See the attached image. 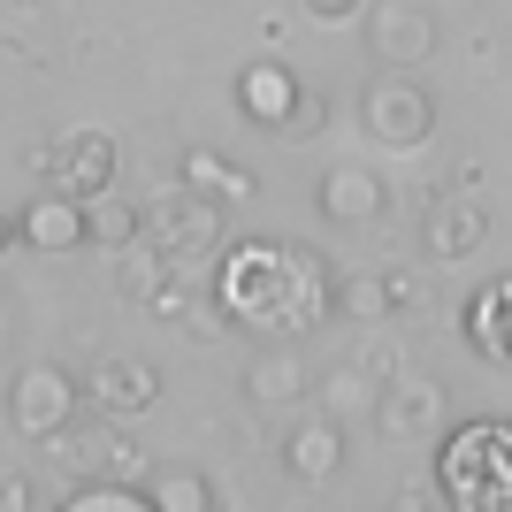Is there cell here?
Returning <instances> with one entry per match:
<instances>
[{"label":"cell","mask_w":512,"mask_h":512,"mask_svg":"<svg viewBox=\"0 0 512 512\" xmlns=\"http://www.w3.org/2000/svg\"><path fill=\"white\" fill-rule=\"evenodd\" d=\"M138 497H146L153 512H214V482L192 474V467H153Z\"/></svg>","instance_id":"cell-20"},{"label":"cell","mask_w":512,"mask_h":512,"mask_svg":"<svg viewBox=\"0 0 512 512\" xmlns=\"http://www.w3.org/2000/svg\"><path fill=\"white\" fill-rule=\"evenodd\" d=\"M321 214L329 222H375L383 214V176H367V161H337L321 176Z\"/></svg>","instance_id":"cell-17"},{"label":"cell","mask_w":512,"mask_h":512,"mask_svg":"<svg viewBox=\"0 0 512 512\" xmlns=\"http://www.w3.org/2000/svg\"><path fill=\"white\" fill-rule=\"evenodd\" d=\"M321 123H329V100H321L314 85H299V107H291V123H283V130H291V138H314Z\"/></svg>","instance_id":"cell-24"},{"label":"cell","mask_w":512,"mask_h":512,"mask_svg":"<svg viewBox=\"0 0 512 512\" xmlns=\"http://www.w3.org/2000/svg\"><path fill=\"white\" fill-rule=\"evenodd\" d=\"M115 260H123V268H115V291H130V299H153V291L169 283V253H161L153 237H146V245L130 237V245H123Z\"/></svg>","instance_id":"cell-22"},{"label":"cell","mask_w":512,"mask_h":512,"mask_svg":"<svg viewBox=\"0 0 512 512\" xmlns=\"http://www.w3.org/2000/svg\"><path fill=\"white\" fill-rule=\"evenodd\" d=\"M291 107H299V77H291L283 62H245L237 69V115H245V123L283 130Z\"/></svg>","instance_id":"cell-14"},{"label":"cell","mask_w":512,"mask_h":512,"mask_svg":"<svg viewBox=\"0 0 512 512\" xmlns=\"http://www.w3.org/2000/svg\"><path fill=\"white\" fill-rule=\"evenodd\" d=\"M146 237L161 245V253H207V245H222V199L192 192V184H176V192H161L146 207Z\"/></svg>","instance_id":"cell-6"},{"label":"cell","mask_w":512,"mask_h":512,"mask_svg":"<svg viewBox=\"0 0 512 512\" xmlns=\"http://www.w3.org/2000/svg\"><path fill=\"white\" fill-rule=\"evenodd\" d=\"M54 444V459H62L77 482H123L130 467H138V444H130L123 428H115V413H100V421H69L62 436H46Z\"/></svg>","instance_id":"cell-8"},{"label":"cell","mask_w":512,"mask_h":512,"mask_svg":"<svg viewBox=\"0 0 512 512\" xmlns=\"http://www.w3.org/2000/svg\"><path fill=\"white\" fill-rule=\"evenodd\" d=\"M436 497L459 512H505L512 505V421H459L436 459Z\"/></svg>","instance_id":"cell-2"},{"label":"cell","mask_w":512,"mask_h":512,"mask_svg":"<svg viewBox=\"0 0 512 512\" xmlns=\"http://www.w3.org/2000/svg\"><path fill=\"white\" fill-rule=\"evenodd\" d=\"M85 222H92V245H107V253H123L130 237H146V207H92L85 199Z\"/></svg>","instance_id":"cell-23"},{"label":"cell","mask_w":512,"mask_h":512,"mask_svg":"<svg viewBox=\"0 0 512 512\" xmlns=\"http://www.w3.org/2000/svg\"><path fill=\"white\" fill-rule=\"evenodd\" d=\"M367 421L383 428L390 444H421L428 428H444V390L436 383H390V390H375V413Z\"/></svg>","instance_id":"cell-13"},{"label":"cell","mask_w":512,"mask_h":512,"mask_svg":"<svg viewBox=\"0 0 512 512\" xmlns=\"http://www.w3.org/2000/svg\"><path fill=\"white\" fill-rule=\"evenodd\" d=\"M23 222V245L31 253H77V245H92V222H85V199H69V192H54L46 184L31 207L16 214Z\"/></svg>","instance_id":"cell-12"},{"label":"cell","mask_w":512,"mask_h":512,"mask_svg":"<svg viewBox=\"0 0 512 512\" xmlns=\"http://www.w3.org/2000/svg\"><path fill=\"white\" fill-rule=\"evenodd\" d=\"M299 8H306L314 23H352V16L367 8V0H299Z\"/></svg>","instance_id":"cell-25"},{"label":"cell","mask_w":512,"mask_h":512,"mask_svg":"<svg viewBox=\"0 0 512 512\" xmlns=\"http://www.w3.org/2000/svg\"><path fill=\"white\" fill-rule=\"evenodd\" d=\"M367 54L383 69H421L436 54V8H421V0H375L367 8Z\"/></svg>","instance_id":"cell-7"},{"label":"cell","mask_w":512,"mask_h":512,"mask_svg":"<svg viewBox=\"0 0 512 512\" xmlns=\"http://www.w3.org/2000/svg\"><path fill=\"white\" fill-rule=\"evenodd\" d=\"M421 237H428L436 260H467V253H482V237H490V207H474V199H436Z\"/></svg>","instance_id":"cell-16"},{"label":"cell","mask_w":512,"mask_h":512,"mask_svg":"<svg viewBox=\"0 0 512 512\" xmlns=\"http://www.w3.org/2000/svg\"><path fill=\"white\" fill-rule=\"evenodd\" d=\"M329 260L306 253V245H283V237H253V245H230L222 268H214V306L230 329H253V337H299L329 314Z\"/></svg>","instance_id":"cell-1"},{"label":"cell","mask_w":512,"mask_h":512,"mask_svg":"<svg viewBox=\"0 0 512 512\" xmlns=\"http://www.w3.org/2000/svg\"><path fill=\"white\" fill-rule=\"evenodd\" d=\"M39 169H46V184L69 192V199H107V184H115V138H107V130H62V138L39 153Z\"/></svg>","instance_id":"cell-5"},{"label":"cell","mask_w":512,"mask_h":512,"mask_svg":"<svg viewBox=\"0 0 512 512\" xmlns=\"http://www.w3.org/2000/svg\"><path fill=\"white\" fill-rule=\"evenodd\" d=\"M8 245H23V222H16V214H0V253H8Z\"/></svg>","instance_id":"cell-27"},{"label":"cell","mask_w":512,"mask_h":512,"mask_svg":"<svg viewBox=\"0 0 512 512\" xmlns=\"http://www.w3.org/2000/svg\"><path fill=\"white\" fill-rule=\"evenodd\" d=\"M306 390H314V375H306V352H299L291 337L260 344L253 360H245V406H260V413H283V406H299Z\"/></svg>","instance_id":"cell-9"},{"label":"cell","mask_w":512,"mask_h":512,"mask_svg":"<svg viewBox=\"0 0 512 512\" xmlns=\"http://www.w3.org/2000/svg\"><path fill=\"white\" fill-rule=\"evenodd\" d=\"M184 184H192V192H207V199H222V207H237V199H253V192H260L253 169L222 161L214 146H192V153H184Z\"/></svg>","instance_id":"cell-19"},{"label":"cell","mask_w":512,"mask_h":512,"mask_svg":"<svg viewBox=\"0 0 512 512\" xmlns=\"http://www.w3.org/2000/svg\"><path fill=\"white\" fill-rule=\"evenodd\" d=\"M77 406H85V383L77 375H62V367H23L16 390H8V421L31 436V444H46V436H62L69 421H77Z\"/></svg>","instance_id":"cell-4"},{"label":"cell","mask_w":512,"mask_h":512,"mask_svg":"<svg viewBox=\"0 0 512 512\" xmlns=\"http://www.w3.org/2000/svg\"><path fill=\"white\" fill-rule=\"evenodd\" d=\"M467 344L482 352V360H497V367H512V276H490L482 291L467 299Z\"/></svg>","instance_id":"cell-15"},{"label":"cell","mask_w":512,"mask_h":512,"mask_svg":"<svg viewBox=\"0 0 512 512\" xmlns=\"http://www.w3.org/2000/svg\"><path fill=\"white\" fill-rule=\"evenodd\" d=\"M276 451H283V474H291V482H329V474L344 467V421H329V413L283 421Z\"/></svg>","instance_id":"cell-10"},{"label":"cell","mask_w":512,"mask_h":512,"mask_svg":"<svg viewBox=\"0 0 512 512\" xmlns=\"http://www.w3.org/2000/svg\"><path fill=\"white\" fill-rule=\"evenodd\" d=\"M360 123H367L375 146L421 153L428 130H436V100H428V85H413V69H383V77L367 85V100H360Z\"/></svg>","instance_id":"cell-3"},{"label":"cell","mask_w":512,"mask_h":512,"mask_svg":"<svg viewBox=\"0 0 512 512\" xmlns=\"http://www.w3.org/2000/svg\"><path fill=\"white\" fill-rule=\"evenodd\" d=\"M321 413H329V421L375 413V375H367V367H329V375H321Z\"/></svg>","instance_id":"cell-21"},{"label":"cell","mask_w":512,"mask_h":512,"mask_svg":"<svg viewBox=\"0 0 512 512\" xmlns=\"http://www.w3.org/2000/svg\"><path fill=\"white\" fill-rule=\"evenodd\" d=\"M0 344H8V299H0Z\"/></svg>","instance_id":"cell-28"},{"label":"cell","mask_w":512,"mask_h":512,"mask_svg":"<svg viewBox=\"0 0 512 512\" xmlns=\"http://www.w3.org/2000/svg\"><path fill=\"white\" fill-rule=\"evenodd\" d=\"M85 398H92V413L130 421V413H146L153 398H161V367H153V360H100L85 375Z\"/></svg>","instance_id":"cell-11"},{"label":"cell","mask_w":512,"mask_h":512,"mask_svg":"<svg viewBox=\"0 0 512 512\" xmlns=\"http://www.w3.org/2000/svg\"><path fill=\"white\" fill-rule=\"evenodd\" d=\"M31 505H39V490L23 474H0V512H31Z\"/></svg>","instance_id":"cell-26"},{"label":"cell","mask_w":512,"mask_h":512,"mask_svg":"<svg viewBox=\"0 0 512 512\" xmlns=\"http://www.w3.org/2000/svg\"><path fill=\"white\" fill-rule=\"evenodd\" d=\"M398 299H406V291L390 276H344L337 291H329V314H344L352 329H383V321L398 314Z\"/></svg>","instance_id":"cell-18"}]
</instances>
